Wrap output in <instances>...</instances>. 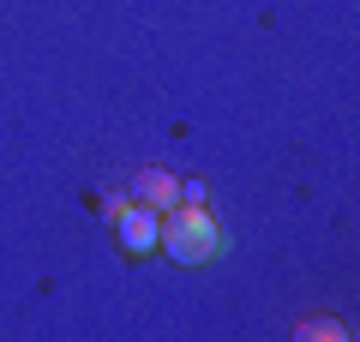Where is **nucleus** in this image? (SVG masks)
<instances>
[{"mask_svg":"<svg viewBox=\"0 0 360 342\" xmlns=\"http://www.w3.org/2000/svg\"><path fill=\"white\" fill-rule=\"evenodd\" d=\"M156 246H162L174 265L193 270V265H210V258L222 253V228H217V216H210L205 204H186V198H180V204H168V210H162V241H156Z\"/></svg>","mask_w":360,"mask_h":342,"instance_id":"obj_1","label":"nucleus"},{"mask_svg":"<svg viewBox=\"0 0 360 342\" xmlns=\"http://www.w3.org/2000/svg\"><path fill=\"white\" fill-rule=\"evenodd\" d=\"M115 234H120V246H127L132 258H156V241H162V210L127 198V204L115 210Z\"/></svg>","mask_w":360,"mask_h":342,"instance_id":"obj_2","label":"nucleus"},{"mask_svg":"<svg viewBox=\"0 0 360 342\" xmlns=\"http://www.w3.org/2000/svg\"><path fill=\"white\" fill-rule=\"evenodd\" d=\"M132 198L150 204V210H168V204H180V180L168 168H139L132 175Z\"/></svg>","mask_w":360,"mask_h":342,"instance_id":"obj_3","label":"nucleus"},{"mask_svg":"<svg viewBox=\"0 0 360 342\" xmlns=\"http://www.w3.org/2000/svg\"><path fill=\"white\" fill-rule=\"evenodd\" d=\"M300 336H348V330H342V324H324V318H307Z\"/></svg>","mask_w":360,"mask_h":342,"instance_id":"obj_4","label":"nucleus"}]
</instances>
